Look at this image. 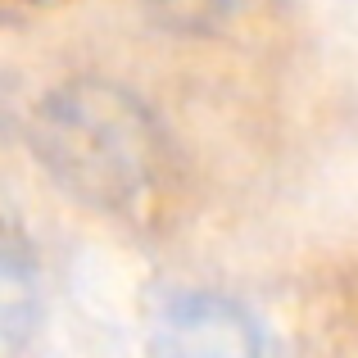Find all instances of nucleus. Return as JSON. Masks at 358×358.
I'll use <instances>...</instances> for the list:
<instances>
[{
	"label": "nucleus",
	"instance_id": "nucleus-1",
	"mask_svg": "<svg viewBox=\"0 0 358 358\" xmlns=\"http://www.w3.org/2000/svg\"><path fill=\"white\" fill-rule=\"evenodd\" d=\"M36 150L69 191L100 209H118L155 177L159 131L127 91L73 82L36 114Z\"/></svg>",
	"mask_w": 358,
	"mask_h": 358
},
{
	"label": "nucleus",
	"instance_id": "nucleus-2",
	"mask_svg": "<svg viewBox=\"0 0 358 358\" xmlns=\"http://www.w3.org/2000/svg\"><path fill=\"white\" fill-rule=\"evenodd\" d=\"M155 358H259V331L231 299L182 295L159 317Z\"/></svg>",
	"mask_w": 358,
	"mask_h": 358
},
{
	"label": "nucleus",
	"instance_id": "nucleus-3",
	"mask_svg": "<svg viewBox=\"0 0 358 358\" xmlns=\"http://www.w3.org/2000/svg\"><path fill=\"white\" fill-rule=\"evenodd\" d=\"M245 5V0H150L159 18H168L173 27H186V32H213L222 27L231 14Z\"/></svg>",
	"mask_w": 358,
	"mask_h": 358
}]
</instances>
